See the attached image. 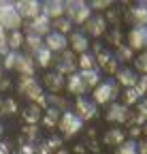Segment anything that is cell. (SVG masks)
Masks as SVG:
<instances>
[{"mask_svg":"<svg viewBox=\"0 0 147 154\" xmlns=\"http://www.w3.org/2000/svg\"><path fill=\"white\" fill-rule=\"evenodd\" d=\"M4 66L11 71H17L22 77H32L34 73V58H30L28 54H19V51H9L4 58Z\"/></svg>","mask_w":147,"mask_h":154,"instance_id":"1","label":"cell"},{"mask_svg":"<svg viewBox=\"0 0 147 154\" xmlns=\"http://www.w3.org/2000/svg\"><path fill=\"white\" fill-rule=\"evenodd\" d=\"M22 26V15L17 13V7L13 2H0V30H19Z\"/></svg>","mask_w":147,"mask_h":154,"instance_id":"2","label":"cell"},{"mask_svg":"<svg viewBox=\"0 0 147 154\" xmlns=\"http://www.w3.org/2000/svg\"><path fill=\"white\" fill-rule=\"evenodd\" d=\"M19 92H24L30 101H34V103H39V105H43L45 103V94H43V88H41V84L34 79V77H22L19 79Z\"/></svg>","mask_w":147,"mask_h":154,"instance_id":"3","label":"cell"},{"mask_svg":"<svg viewBox=\"0 0 147 154\" xmlns=\"http://www.w3.org/2000/svg\"><path fill=\"white\" fill-rule=\"evenodd\" d=\"M60 131L64 137H72V135H77L83 126V120L79 118V113H72V111H64L60 116V122H58Z\"/></svg>","mask_w":147,"mask_h":154,"instance_id":"4","label":"cell"},{"mask_svg":"<svg viewBox=\"0 0 147 154\" xmlns=\"http://www.w3.org/2000/svg\"><path fill=\"white\" fill-rule=\"evenodd\" d=\"M115 96H117V86H115L113 79H104L94 88V103L96 105H107V103H111Z\"/></svg>","mask_w":147,"mask_h":154,"instance_id":"5","label":"cell"},{"mask_svg":"<svg viewBox=\"0 0 147 154\" xmlns=\"http://www.w3.org/2000/svg\"><path fill=\"white\" fill-rule=\"evenodd\" d=\"M64 13L75 24H85L92 17L90 15V5H85V2H64Z\"/></svg>","mask_w":147,"mask_h":154,"instance_id":"6","label":"cell"},{"mask_svg":"<svg viewBox=\"0 0 147 154\" xmlns=\"http://www.w3.org/2000/svg\"><path fill=\"white\" fill-rule=\"evenodd\" d=\"M96 64L107 73H113V75L117 73V58L102 45H96Z\"/></svg>","mask_w":147,"mask_h":154,"instance_id":"7","label":"cell"},{"mask_svg":"<svg viewBox=\"0 0 147 154\" xmlns=\"http://www.w3.org/2000/svg\"><path fill=\"white\" fill-rule=\"evenodd\" d=\"M126 19H128L130 24H134V28L147 26V2H137V5H132V7H128Z\"/></svg>","mask_w":147,"mask_h":154,"instance_id":"8","label":"cell"},{"mask_svg":"<svg viewBox=\"0 0 147 154\" xmlns=\"http://www.w3.org/2000/svg\"><path fill=\"white\" fill-rule=\"evenodd\" d=\"M77 69V58L72 56L70 51H62L58 58H56V71L60 75H72Z\"/></svg>","mask_w":147,"mask_h":154,"instance_id":"9","label":"cell"},{"mask_svg":"<svg viewBox=\"0 0 147 154\" xmlns=\"http://www.w3.org/2000/svg\"><path fill=\"white\" fill-rule=\"evenodd\" d=\"M128 47L130 49H145L147 47V26H139L128 32Z\"/></svg>","mask_w":147,"mask_h":154,"instance_id":"10","label":"cell"},{"mask_svg":"<svg viewBox=\"0 0 147 154\" xmlns=\"http://www.w3.org/2000/svg\"><path fill=\"white\" fill-rule=\"evenodd\" d=\"M17 13H19L22 17H28V22L34 17H39L41 11H43V5L36 2V0H24V2H17Z\"/></svg>","mask_w":147,"mask_h":154,"instance_id":"11","label":"cell"},{"mask_svg":"<svg viewBox=\"0 0 147 154\" xmlns=\"http://www.w3.org/2000/svg\"><path fill=\"white\" fill-rule=\"evenodd\" d=\"M66 43H68L66 36L60 34V32H56V30H49V34L45 36V41H43V45H45L49 51H64Z\"/></svg>","mask_w":147,"mask_h":154,"instance_id":"12","label":"cell"},{"mask_svg":"<svg viewBox=\"0 0 147 154\" xmlns=\"http://www.w3.org/2000/svg\"><path fill=\"white\" fill-rule=\"evenodd\" d=\"M51 19H47L43 13L39 15V17H34V19H30L28 22V32L30 34H36V36H41V34H49V28H51Z\"/></svg>","mask_w":147,"mask_h":154,"instance_id":"13","label":"cell"},{"mask_svg":"<svg viewBox=\"0 0 147 154\" xmlns=\"http://www.w3.org/2000/svg\"><path fill=\"white\" fill-rule=\"evenodd\" d=\"M107 120L109 122H115V124L126 122L128 120V107L124 103H111V107L107 109Z\"/></svg>","mask_w":147,"mask_h":154,"instance_id":"14","label":"cell"},{"mask_svg":"<svg viewBox=\"0 0 147 154\" xmlns=\"http://www.w3.org/2000/svg\"><path fill=\"white\" fill-rule=\"evenodd\" d=\"M85 30H87V34H92V36H102L104 30H107V19H104L102 15L90 17L87 22H85Z\"/></svg>","mask_w":147,"mask_h":154,"instance_id":"15","label":"cell"},{"mask_svg":"<svg viewBox=\"0 0 147 154\" xmlns=\"http://www.w3.org/2000/svg\"><path fill=\"white\" fill-rule=\"evenodd\" d=\"M77 109H79V118L83 120H90L96 116V103L94 99H85V96H79L77 99Z\"/></svg>","mask_w":147,"mask_h":154,"instance_id":"16","label":"cell"},{"mask_svg":"<svg viewBox=\"0 0 147 154\" xmlns=\"http://www.w3.org/2000/svg\"><path fill=\"white\" fill-rule=\"evenodd\" d=\"M115 77H117V82L122 86H126V88H134L139 84V75H137L134 69H117Z\"/></svg>","mask_w":147,"mask_h":154,"instance_id":"17","label":"cell"},{"mask_svg":"<svg viewBox=\"0 0 147 154\" xmlns=\"http://www.w3.org/2000/svg\"><path fill=\"white\" fill-rule=\"evenodd\" d=\"M62 13H64V2H60V0H49V2H45L43 5V15L47 17V19H60L62 17Z\"/></svg>","mask_w":147,"mask_h":154,"instance_id":"18","label":"cell"},{"mask_svg":"<svg viewBox=\"0 0 147 154\" xmlns=\"http://www.w3.org/2000/svg\"><path fill=\"white\" fill-rule=\"evenodd\" d=\"M70 45H72V49L75 51H79V54H87V49H90V41H87V34L85 32H72L70 34Z\"/></svg>","mask_w":147,"mask_h":154,"instance_id":"19","label":"cell"},{"mask_svg":"<svg viewBox=\"0 0 147 154\" xmlns=\"http://www.w3.org/2000/svg\"><path fill=\"white\" fill-rule=\"evenodd\" d=\"M66 90L72 92V94H79V96H81V94L87 90V86H85V82L81 79L79 73H72V75H68V79H66Z\"/></svg>","mask_w":147,"mask_h":154,"instance_id":"20","label":"cell"},{"mask_svg":"<svg viewBox=\"0 0 147 154\" xmlns=\"http://www.w3.org/2000/svg\"><path fill=\"white\" fill-rule=\"evenodd\" d=\"M45 86H47L51 92H58V90H62V86H64V75H60L58 71L45 73Z\"/></svg>","mask_w":147,"mask_h":154,"instance_id":"21","label":"cell"},{"mask_svg":"<svg viewBox=\"0 0 147 154\" xmlns=\"http://www.w3.org/2000/svg\"><path fill=\"white\" fill-rule=\"evenodd\" d=\"M104 143L107 146H122L124 143V131L122 128H109L104 133Z\"/></svg>","mask_w":147,"mask_h":154,"instance_id":"22","label":"cell"},{"mask_svg":"<svg viewBox=\"0 0 147 154\" xmlns=\"http://www.w3.org/2000/svg\"><path fill=\"white\" fill-rule=\"evenodd\" d=\"M79 75H81V79L85 82V86H87V88H96V86L100 84L98 69H94V71H81Z\"/></svg>","mask_w":147,"mask_h":154,"instance_id":"23","label":"cell"},{"mask_svg":"<svg viewBox=\"0 0 147 154\" xmlns=\"http://www.w3.org/2000/svg\"><path fill=\"white\" fill-rule=\"evenodd\" d=\"M77 64L81 66V71H94L96 69V56L94 54H81L79 56V60H77Z\"/></svg>","mask_w":147,"mask_h":154,"instance_id":"24","label":"cell"},{"mask_svg":"<svg viewBox=\"0 0 147 154\" xmlns=\"http://www.w3.org/2000/svg\"><path fill=\"white\" fill-rule=\"evenodd\" d=\"M34 58H36V64L39 66H43V69H47L49 64H51V51L43 45L39 51H34Z\"/></svg>","mask_w":147,"mask_h":154,"instance_id":"25","label":"cell"},{"mask_svg":"<svg viewBox=\"0 0 147 154\" xmlns=\"http://www.w3.org/2000/svg\"><path fill=\"white\" fill-rule=\"evenodd\" d=\"M24 120H26L28 124H34L36 120H41V109H39V105H28V107L24 109Z\"/></svg>","mask_w":147,"mask_h":154,"instance_id":"26","label":"cell"},{"mask_svg":"<svg viewBox=\"0 0 147 154\" xmlns=\"http://www.w3.org/2000/svg\"><path fill=\"white\" fill-rule=\"evenodd\" d=\"M24 43H26V45L30 47V51L34 54V51H39V49L43 47V38H41V36H36V34H30V32H28V34L24 36Z\"/></svg>","mask_w":147,"mask_h":154,"instance_id":"27","label":"cell"},{"mask_svg":"<svg viewBox=\"0 0 147 154\" xmlns=\"http://www.w3.org/2000/svg\"><path fill=\"white\" fill-rule=\"evenodd\" d=\"M141 96H143V94H141V90H139L137 86H134V88H128V90L124 92V105L128 107V105H132V103H137V101L141 99Z\"/></svg>","mask_w":147,"mask_h":154,"instance_id":"28","label":"cell"},{"mask_svg":"<svg viewBox=\"0 0 147 154\" xmlns=\"http://www.w3.org/2000/svg\"><path fill=\"white\" fill-rule=\"evenodd\" d=\"M51 26L56 28V32H60V34H64V36H66V32L70 30V26H72V24H70V19H68V17H60V19H56V22H53Z\"/></svg>","mask_w":147,"mask_h":154,"instance_id":"29","label":"cell"},{"mask_svg":"<svg viewBox=\"0 0 147 154\" xmlns=\"http://www.w3.org/2000/svg\"><path fill=\"white\" fill-rule=\"evenodd\" d=\"M22 43H24V34H22L19 30H13V32L9 34V49L17 51V47H19Z\"/></svg>","mask_w":147,"mask_h":154,"instance_id":"30","label":"cell"},{"mask_svg":"<svg viewBox=\"0 0 147 154\" xmlns=\"http://www.w3.org/2000/svg\"><path fill=\"white\" fill-rule=\"evenodd\" d=\"M115 154H139V146H137V141H124Z\"/></svg>","mask_w":147,"mask_h":154,"instance_id":"31","label":"cell"},{"mask_svg":"<svg viewBox=\"0 0 147 154\" xmlns=\"http://www.w3.org/2000/svg\"><path fill=\"white\" fill-rule=\"evenodd\" d=\"M134 66H137V71H141V73L147 75V51H143V54H139L134 58Z\"/></svg>","mask_w":147,"mask_h":154,"instance_id":"32","label":"cell"},{"mask_svg":"<svg viewBox=\"0 0 147 154\" xmlns=\"http://www.w3.org/2000/svg\"><path fill=\"white\" fill-rule=\"evenodd\" d=\"M115 58H117V60H130V58H132V49L128 47V45H119Z\"/></svg>","mask_w":147,"mask_h":154,"instance_id":"33","label":"cell"},{"mask_svg":"<svg viewBox=\"0 0 147 154\" xmlns=\"http://www.w3.org/2000/svg\"><path fill=\"white\" fill-rule=\"evenodd\" d=\"M9 54V34L0 30V56Z\"/></svg>","mask_w":147,"mask_h":154,"instance_id":"34","label":"cell"},{"mask_svg":"<svg viewBox=\"0 0 147 154\" xmlns=\"http://www.w3.org/2000/svg\"><path fill=\"white\" fill-rule=\"evenodd\" d=\"M137 88L141 90V94H145V92H147V75H145V77H139V84H137Z\"/></svg>","mask_w":147,"mask_h":154,"instance_id":"35","label":"cell"},{"mask_svg":"<svg viewBox=\"0 0 147 154\" xmlns=\"http://www.w3.org/2000/svg\"><path fill=\"white\" fill-rule=\"evenodd\" d=\"M139 113L143 116V118H147V96H145V99L139 103Z\"/></svg>","mask_w":147,"mask_h":154,"instance_id":"36","label":"cell"},{"mask_svg":"<svg viewBox=\"0 0 147 154\" xmlns=\"http://www.w3.org/2000/svg\"><path fill=\"white\" fill-rule=\"evenodd\" d=\"M94 7V9H107V7H111V2H100V0H96V2H90V9Z\"/></svg>","mask_w":147,"mask_h":154,"instance_id":"37","label":"cell"},{"mask_svg":"<svg viewBox=\"0 0 147 154\" xmlns=\"http://www.w3.org/2000/svg\"><path fill=\"white\" fill-rule=\"evenodd\" d=\"M137 146H139V154H147V139L137 141Z\"/></svg>","mask_w":147,"mask_h":154,"instance_id":"38","label":"cell"},{"mask_svg":"<svg viewBox=\"0 0 147 154\" xmlns=\"http://www.w3.org/2000/svg\"><path fill=\"white\" fill-rule=\"evenodd\" d=\"M0 154H9V146L0 141Z\"/></svg>","mask_w":147,"mask_h":154,"instance_id":"39","label":"cell"},{"mask_svg":"<svg viewBox=\"0 0 147 154\" xmlns=\"http://www.w3.org/2000/svg\"><path fill=\"white\" fill-rule=\"evenodd\" d=\"M143 131H145V135H147V122H145V128H143Z\"/></svg>","mask_w":147,"mask_h":154,"instance_id":"40","label":"cell"},{"mask_svg":"<svg viewBox=\"0 0 147 154\" xmlns=\"http://www.w3.org/2000/svg\"><path fill=\"white\" fill-rule=\"evenodd\" d=\"M0 77H2V66H0Z\"/></svg>","mask_w":147,"mask_h":154,"instance_id":"41","label":"cell"},{"mask_svg":"<svg viewBox=\"0 0 147 154\" xmlns=\"http://www.w3.org/2000/svg\"><path fill=\"white\" fill-rule=\"evenodd\" d=\"M0 133H2V126H0Z\"/></svg>","mask_w":147,"mask_h":154,"instance_id":"42","label":"cell"},{"mask_svg":"<svg viewBox=\"0 0 147 154\" xmlns=\"http://www.w3.org/2000/svg\"><path fill=\"white\" fill-rule=\"evenodd\" d=\"M22 154H24V152H22Z\"/></svg>","mask_w":147,"mask_h":154,"instance_id":"43","label":"cell"}]
</instances>
